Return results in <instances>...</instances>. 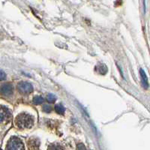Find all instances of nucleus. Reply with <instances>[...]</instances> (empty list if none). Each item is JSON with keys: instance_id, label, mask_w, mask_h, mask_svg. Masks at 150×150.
Returning <instances> with one entry per match:
<instances>
[{"instance_id": "nucleus-13", "label": "nucleus", "mask_w": 150, "mask_h": 150, "mask_svg": "<svg viewBox=\"0 0 150 150\" xmlns=\"http://www.w3.org/2000/svg\"><path fill=\"white\" fill-rule=\"evenodd\" d=\"M5 77H6V74H5V73H4L3 71H1V80H5Z\"/></svg>"}, {"instance_id": "nucleus-6", "label": "nucleus", "mask_w": 150, "mask_h": 150, "mask_svg": "<svg viewBox=\"0 0 150 150\" xmlns=\"http://www.w3.org/2000/svg\"><path fill=\"white\" fill-rule=\"evenodd\" d=\"M140 77H141V81H142V84H143V87L147 89L149 87V83H148V78L146 77V74L145 71L140 68Z\"/></svg>"}, {"instance_id": "nucleus-8", "label": "nucleus", "mask_w": 150, "mask_h": 150, "mask_svg": "<svg viewBox=\"0 0 150 150\" xmlns=\"http://www.w3.org/2000/svg\"><path fill=\"white\" fill-rule=\"evenodd\" d=\"M43 101H44V98H43L41 96H35V97L33 98V102L35 104H41V103H43Z\"/></svg>"}, {"instance_id": "nucleus-5", "label": "nucleus", "mask_w": 150, "mask_h": 150, "mask_svg": "<svg viewBox=\"0 0 150 150\" xmlns=\"http://www.w3.org/2000/svg\"><path fill=\"white\" fill-rule=\"evenodd\" d=\"M1 92L4 96H11L13 92V87L11 83H5L1 87Z\"/></svg>"}, {"instance_id": "nucleus-10", "label": "nucleus", "mask_w": 150, "mask_h": 150, "mask_svg": "<svg viewBox=\"0 0 150 150\" xmlns=\"http://www.w3.org/2000/svg\"><path fill=\"white\" fill-rule=\"evenodd\" d=\"M48 150H63L61 146L58 145V144H52L49 146Z\"/></svg>"}, {"instance_id": "nucleus-3", "label": "nucleus", "mask_w": 150, "mask_h": 150, "mask_svg": "<svg viewBox=\"0 0 150 150\" xmlns=\"http://www.w3.org/2000/svg\"><path fill=\"white\" fill-rule=\"evenodd\" d=\"M17 89L21 93L23 94H28L33 92V87L32 84L29 83L28 82H25V81H22L20 82L17 85Z\"/></svg>"}, {"instance_id": "nucleus-4", "label": "nucleus", "mask_w": 150, "mask_h": 150, "mask_svg": "<svg viewBox=\"0 0 150 150\" xmlns=\"http://www.w3.org/2000/svg\"><path fill=\"white\" fill-rule=\"evenodd\" d=\"M0 118H1V122L5 121V120H9L11 118V112L9 110L5 107L1 108V111H0Z\"/></svg>"}, {"instance_id": "nucleus-7", "label": "nucleus", "mask_w": 150, "mask_h": 150, "mask_svg": "<svg viewBox=\"0 0 150 150\" xmlns=\"http://www.w3.org/2000/svg\"><path fill=\"white\" fill-rule=\"evenodd\" d=\"M55 110L57 113H59V114H63L65 112V108L62 104H56L55 106Z\"/></svg>"}, {"instance_id": "nucleus-9", "label": "nucleus", "mask_w": 150, "mask_h": 150, "mask_svg": "<svg viewBox=\"0 0 150 150\" xmlns=\"http://www.w3.org/2000/svg\"><path fill=\"white\" fill-rule=\"evenodd\" d=\"M47 100L48 102L50 103L55 102L56 100V97L55 95H53V94H48L47 96Z\"/></svg>"}, {"instance_id": "nucleus-2", "label": "nucleus", "mask_w": 150, "mask_h": 150, "mask_svg": "<svg viewBox=\"0 0 150 150\" xmlns=\"http://www.w3.org/2000/svg\"><path fill=\"white\" fill-rule=\"evenodd\" d=\"M7 150H24V146L21 140L18 137H13L8 140L6 147Z\"/></svg>"}, {"instance_id": "nucleus-11", "label": "nucleus", "mask_w": 150, "mask_h": 150, "mask_svg": "<svg viewBox=\"0 0 150 150\" xmlns=\"http://www.w3.org/2000/svg\"><path fill=\"white\" fill-rule=\"evenodd\" d=\"M43 110L46 112H51L52 108L49 105H45L44 107H43Z\"/></svg>"}, {"instance_id": "nucleus-12", "label": "nucleus", "mask_w": 150, "mask_h": 150, "mask_svg": "<svg viewBox=\"0 0 150 150\" xmlns=\"http://www.w3.org/2000/svg\"><path fill=\"white\" fill-rule=\"evenodd\" d=\"M85 146H84L83 144L82 143H80L77 145V150H85Z\"/></svg>"}, {"instance_id": "nucleus-1", "label": "nucleus", "mask_w": 150, "mask_h": 150, "mask_svg": "<svg viewBox=\"0 0 150 150\" xmlns=\"http://www.w3.org/2000/svg\"><path fill=\"white\" fill-rule=\"evenodd\" d=\"M16 124L21 128H32L34 124V119L31 115L22 112L16 117Z\"/></svg>"}]
</instances>
